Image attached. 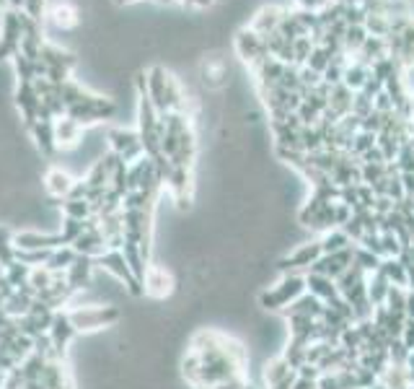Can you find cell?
<instances>
[{"mask_svg": "<svg viewBox=\"0 0 414 389\" xmlns=\"http://www.w3.org/2000/svg\"><path fill=\"white\" fill-rule=\"evenodd\" d=\"M303 294H306V275H298V273L280 275L277 281L270 283V286L259 294L257 301L265 311H282Z\"/></svg>", "mask_w": 414, "mask_h": 389, "instance_id": "cell-1", "label": "cell"}, {"mask_svg": "<svg viewBox=\"0 0 414 389\" xmlns=\"http://www.w3.org/2000/svg\"><path fill=\"white\" fill-rule=\"evenodd\" d=\"M70 324L78 332H99L109 324L120 322V309L117 306H104V304H86V306H68Z\"/></svg>", "mask_w": 414, "mask_h": 389, "instance_id": "cell-2", "label": "cell"}, {"mask_svg": "<svg viewBox=\"0 0 414 389\" xmlns=\"http://www.w3.org/2000/svg\"><path fill=\"white\" fill-rule=\"evenodd\" d=\"M319 257H322V244H319V239H316V242H303V244H298L295 249H290L285 257H280L277 262H275V275H277V278L280 275H293V273L306 275Z\"/></svg>", "mask_w": 414, "mask_h": 389, "instance_id": "cell-3", "label": "cell"}, {"mask_svg": "<svg viewBox=\"0 0 414 389\" xmlns=\"http://www.w3.org/2000/svg\"><path fill=\"white\" fill-rule=\"evenodd\" d=\"M352 257H355V247L350 249H342V252H331V254H322V257L316 259L311 270L308 273H319V275H327L331 281H336L344 270H350L352 267Z\"/></svg>", "mask_w": 414, "mask_h": 389, "instance_id": "cell-4", "label": "cell"}, {"mask_svg": "<svg viewBox=\"0 0 414 389\" xmlns=\"http://www.w3.org/2000/svg\"><path fill=\"white\" fill-rule=\"evenodd\" d=\"M236 50L251 68H257L259 63H265L267 58H272L270 52H267V44L265 39L259 34H254L251 29H241L236 34Z\"/></svg>", "mask_w": 414, "mask_h": 389, "instance_id": "cell-5", "label": "cell"}, {"mask_svg": "<svg viewBox=\"0 0 414 389\" xmlns=\"http://www.w3.org/2000/svg\"><path fill=\"white\" fill-rule=\"evenodd\" d=\"M174 275L166 270L164 265H150L148 273L143 278V291L153 299H166L174 294Z\"/></svg>", "mask_w": 414, "mask_h": 389, "instance_id": "cell-6", "label": "cell"}, {"mask_svg": "<svg viewBox=\"0 0 414 389\" xmlns=\"http://www.w3.org/2000/svg\"><path fill=\"white\" fill-rule=\"evenodd\" d=\"M324 309H327V304L319 301L316 296H311V294L306 291V294L300 296V299H295V301L290 304V306H285V309L280 311V314H282V319H287V317H311V319H322Z\"/></svg>", "mask_w": 414, "mask_h": 389, "instance_id": "cell-7", "label": "cell"}, {"mask_svg": "<svg viewBox=\"0 0 414 389\" xmlns=\"http://www.w3.org/2000/svg\"><path fill=\"white\" fill-rule=\"evenodd\" d=\"M93 267H96V262H93L91 257H83V254H78V257H75V262H73V265L68 267V273H65V281H68V286L73 289V294H75V291L88 289V283H91V275H93Z\"/></svg>", "mask_w": 414, "mask_h": 389, "instance_id": "cell-8", "label": "cell"}, {"mask_svg": "<svg viewBox=\"0 0 414 389\" xmlns=\"http://www.w3.org/2000/svg\"><path fill=\"white\" fill-rule=\"evenodd\" d=\"M16 104H18V109H21L26 130H31V125L36 123V109H39V104H42L34 83H21V86H18V91H16Z\"/></svg>", "mask_w": 414, "mask_h": 389, "instance_id": "cell-9", "label": "cell"}, {"mask_svg": "<svg viewBox=\"0 0 414 389\" xmlns=\"http://www.w3.org/2000/svg\"><path fill=\"white\" fill-rule=\"evenodd\" d=\"M73 185H75V180H73L68 172H63V169H50L47 177H44V190L50 192V197L55 202L65 200V197L70 194Z\"/></svg>", "mask_w": 414, "mask_h": 389, "instance_id": "cell-10", "label": "cell"}, {"mask_svg": "<svg viewBox=\"0 0 414 389\" xmlns=\"http://www.w3.org/2000/svg\"><path fill=\"white\" fill-rule=\"evenodd\" d=\"M55 140H58V148H73L83 140V125L70 120V117H60L55 120Z\"/></svg>", "mask_w": 414, "mask_h": 389, "instance_id": "cell-11", "label": "cell"}, {"mask_svg": "<svg viewBox=\"0 0 414 389\" xmlns=\"http://www.w3.org/2000/svg\"><path fill=\"white\" fill-rule=\"evenodd\" d=\"M306 291L324 304L334 301L336 296H339V291H336V281H331V278L319 275V273H306Z\"/></svg>", "mask_w": 414, "mask_h": 389, "instance_id": "cell-12", "label": "cell"}, {"mask_svg": "<svg viewBox=\"0 0 414 389\" xmlns=\"http://www.w3.org/2000/svg\"><path fill=\"white\" fill-rule=\"evenodd\" d=\"M31 138L36 140V148L44 153V156H52V153L58 151V140H55V123H42V120H36L31 125Z\"/></svg>", "mask_w": 414, "mask_h": 389, "instance_id": "cell-13", "label": "cell"}, {"mask_svg": "<svg viewBox=\"0 0 414 389\" xmlns=\"http://www.w3.org/2000/svg\"><path fill=\"white\" fill-rule=\"evenodd\" d=\"M50 19L52 24L58 26V29H75L78 26V8L73 6V3H68V0H63V3H55L50 11Z\"/></svg>", "mask_w": 414, "mask_h": 389, "instance_id": "cell-14", "label": "cell"}, {"mask_svg": "<svg viewBox=\"0 0 414 389\" xmlns=\"http://www.w3.org/2000/svg\"><path fill=\"white\" fill-rule=\"evenodd\" d=\"M295 368L290 366L285 361V356L280 353V356H275V358H270L265 363V384H267V389L270 387H275V384H280L285 376H290L293 374Z\"/></svg>", "mask_w": 414, "mask_h": 389, "instance_id": "cell-15", "label": "cell"}, {"mask_svg": "<svg viewBox=\"0 0 414 389\" xmlns=\"http://www.w3.org/2000/svg\"><path fill=\"white\" fill-rule=\"evenodd\" d=\"M378 273L383 275L386 281L391 283V286H399V289H407V267L401 265L399 257H386L383 262H381Z\"/></svg>", "mask_w": 414, "mask_h": 389, "instance_id": "cell-16", "label": "cell"}, {"mask_svg": "<svg viewBox=\"0 0 414 389\" xmlns=\"http://www.w3.org/2000/svg\"><path fill=\"white\" fill-rule=\"evenodd\" d=\"M75 249L73 247H60V249H52V254H50V259H47V270L50 273H55V275H65L68 273V267L75 262Z\"/></svg>", "mask_w": 414, "mask_h": 389, "instance_id": "cell-17", "label": "cell"}, {"mask_svg": "<svg viewBox=\"0 0 414 389\" xmlns=\"http://www.w3.org/2000/svg\"><path fill=\"white\" fill-rule=\"evenodd\" d=\"M319 244H322V254H331V252H342V249H350L352 244V239L344 234L342 229H331L327 231L322 239H319Z\"/></svg>", "mask_w": 414, "mask_h": 389, "instance_id": "cell-18", "label": "cell"}, {"mask_svg": "<svg viewBox=\"0 0 414 389\" xmlns=\"http://www.w3.org/2000/svg\"><path fill=\"white\" fill-rule=\"evenodd\" d=\"M368 76H371V68L368 65H363V63H350L347 68H344V76H342V83L350 91H363V86H365V81H368Z\"/></svg>", "mask_w": 414, "mask_h": 389, "instance_id": "cell-19", "label": "cell"}, {"mask_svg": "<svg viewBox=\"0 0 414 389\" xmlns=\"http://www.w3.org/2000/svg\"><path fill=\"white\" fill-rule=\"evenodd\" d=\"M388 291H391V283L386 281L383 275H381V273L368 275V299H371L373 309H376V306H383Z\"/></svg>", "mask_w": 414, "mask_h": 389, "instance_id": "cell-20", "label": "cell"}, {"mask_svg": "<svg viewBox=\"0 0 414 389\" xmlns=\"http://www.w3.org/2000/svg\"><path fill=\"white\" fill-rule=\"evenodd\" d=\"M381 262H383V259H381L378 254H373V252H368L365 247H357L355 244V257H352V265L360 267V270H363L365 275L378 273Z\"/></svg>", "mask_w": 414, "mask_h": 389, "instance_id": "cell-21", "label": "cell"}, {"mask_svg": "<svg viewBox=\"0 0 414 389\" xmlns=\"http://www.w3.org/2000/svg\"><path fill=\"white\" fill-rule=\"evenodd\" d=\"M60 210H63L65 218H75V221H86L91 218V202L88 200H60Z\"/></svg>", "mask_w": 414, "mask_h": 389, "instance_id": "cell-22", "label": "cell"}, {"mask_svg": "<svg viewBox=\"0 0 414 389\" xmlns=\"http://www.w3.org/2000/svg\"><path fill=\"white\" fill-rule=\"evenodd\" d=\"M386 311L388 314H396V317H407L404 309H407V289H399V286H391L388 296H386Z\"/></svg>", "mask_w": 414, "mask_h": 389, "instance_id": "cell-23", "label": "cell"}, {"mask_svg": "<svg viewBox=\"0 0 414 389\" xmlns=\"http://www.w3.org/2000/svg\"><path fill=\"white\" fill-rule=\"evenodd\" d=\"M314 47H316V42L311 39V36H298V39H295L293 42V65L295 68H303V65L308 63Z\"/></svg>", "mask_w": 414, "mask_h": 389, "instance_id": "cell-24", "label": "cell"}, {"mask_svg": "<svg viewBox=\"0 0 414 389\" xmlns=\"http://www.w3.org/2000/svg\"><path fill=\"white\" fill-rule=\"evenodd\" d=\"M14 60H16V73H18L21 83H34L36 81V60L26 58L23 52H16Z\"/></svg>", "mask_w": 414, "mask_h": 389, "instance_id": "cell-25", "label": "cell"}, {"mask_svg": "<svg viewBox=\"0 0 414 389\" xmlns=\"http://www.w3.org/2000/svg\"><path fill=\"white\" fill-rule=\"evenodd\" d=\"M368 36L371 34L365 31V26H347V31H344V36H342L344 52H360V47L365 44Z\"/></svg>", "mask_w": 414, "mask_h": 389, "instance_id": "cell-26", "label": "cell"}, {"mask_svg": "<svg viewBox=\"0 0 414 389\" xmlns=\"http://www.w3.org/2000/svg\"><path fill=\"white\" fill-rule=\"evenodd\" d=\"M86 231V221H75V218H65L63 216V229H60V237H63V244L70 247L75 239Z\"/></svg>", "mask_w": 414, "mask_h": 389, "instance_id": "cell-27", "label": "cell"}, {"mask_svg": "<svg viewBox=\"0 0 414 389\" xmlns=\"http://www.w3.org/2000/svg\"><path fill=\"white\" fill-rule=\"evenodd\" d=\"M365 31L371 36H386L388 34V16L383 14H368L365 16Z\"/></svg>", "mask_w": 414, "mask_h": 389, "instance_id": "cell-28", "label": "cell"}, {"mask_svg": "<svg viewBox=\"0 0 414 389\" xmlns=\"http://www.w3.org/2000/svg\"><path fill=\"white\" fill-rule=\"evenodd\" d=\"M306 65L311 68V71L322 73V76H324V71H327L329 65H331V55H329L327 47H314V52H311V58H308Z\"/></svg>", "mask_w": 414, "mask_h": 389, "instance_id": "cell-29", "label": "cell"}, {"mask_svg": "<svg viewBox=\"0 0 414 389\" xmlns=\"http://www.w3.org/2000/svg\"><path fill=\"white\" fill-rule=\"evenodd\" d=\"M23 14L31 16L34 21H42V14H44V0H26V3H23Z\"/></svg>", "mask_w": 414, "mask_h": 389, "instance_id": "cell-30", "label": "cell"}, {"mask_svg": "<svg viewBox=\"0 0 414 389\" xmlns=\"http://www.w3.org/2000/svg\"><path fill=\"white\" fill-rule=\"evenodd\" d=\"M399 340L409 348V351H414V322L412 319H407V324H404V330H401Z\"/></svg>", "mask_w": 414, "mask_h": 389, "instance_id": "cell-31", "label": "cell"}, {"mask_svg": "<svg viewBox=\"0 0 414 389\" xmlns=\"http://www.w3.org/2000/svg\"><path fill=\"white\" fill-rule=\"evenodd\" d=\"M293 389H319V379H306V376H295Z\"/></svg>", "mask_w": 414, "mask_h": 389, "instance_id": "cell-32", "label": "cell"}, {"mask_svg": "<svg viewBox=\"0 0 414 389\" xmlns=\"http://www.w3.org/2000/svg\"><path fill=\"white\" fill-rule=\"evenodd\" d=\"M300 8H306V11H319V8H324L329 3V0H295Z\"/></svg>", "mask_w": 414, "mask_h": 389, "instance_id": "cell-33", "label": "cell"}, {"mask_svg": "<svg viewBox=\"0 0 414 389\" xmlns=\"http://www.w3.org/2000/svg\"><path fill=\"white\" fill-rule=\"evenodd\" d=\"M404 314H407V319L414 322V291L409 289H407V309H404Z\"/></svg>", "mask_w": 414, "mask_h": 389, "instance_id": "cell-34", "label": "cell"}, {"mask_svg": "<svg viewBox=\"0 0 414 389\" xmlns=\"http://www.w3.org/2000/svg\"><path fill=\"white\" fill-rule=\"evenodd\" d=\"M184 3H192V6H213L215 0H184Z\"/></svg>", "mask_w": 414, "mask_h": 389, "instance_id": "cell-35", "label": "cell"}, {"mask_svg": "<svg viewBox=\"0 0 414 389\" xmlns=\"http://www.w3.org/2000/svg\"><path fill=\"white\" fill-rule=\"evenodd\" d=\"M6 3L16 11V8H23V3H26V0H6Z\"/></svg>", "mask_w": 414, "mask_h": 389, "instance_id": "cell-36", "label": "cell"}, {"mask_svg": "<svg viewBox=\"0 0 414 389\" xmlns=\"http://www.w3.org/2000/svg\"><path fill=\"white\" fill-rule=\"evenodd\" d=\"M368 389H386V387H383V384L378 382V384H373V387H368Z\"/></svg>", "mask_w": 414, "mask_h": 389, "instance_id": "cell-37", "label": "cell"}, {"mask_svg": "<svg viewBox=\"0 0 414 389\" xmlns=\"http://www.w3.org/2000/svg\"><path fill=\"white\" fill-rule=\"evenodd\" d=\"M117 3H129V0H117Z\"/></svg>", "mask_w": 414, "mask_h": 389, "instance_id": "cell-38", "label": "cell"}, {"mask_svg": "<svg viewBox=\"0 0 414 389\" xmlns=\"http://www.w3.org/2000/svg\"><path fill=\"white\" fill-rule=\"evenodd\" d=\"M0 6H6V0H0Z\"/></svg>", "mask_w": 414, "mask_h": 389, "instance_id": "cell-39", "label": "cell"}, {"mask_svg": "<svg viewBox=\"0 0 414 389\" xmlns=\"http://www.w3.org/2000/svg\"><path fill=\"white\" fill-rule=\"evenodd\" d=\"M409 3H414V0H409Z\"/></svg>", "mask_w": 414, "mask_h": 389, "instance_id": "cell-40", "label": "cell"}]
</instances>
